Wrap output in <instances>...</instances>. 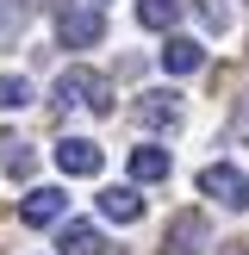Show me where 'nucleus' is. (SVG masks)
<instances>
[{"label":"nucleus","mask_w":249,"mask_h":255,"mask_svg":"<svg viewBox=\"0 0 249 255\" xmlns=\"http://www.w3.org/2000/svg\"><path fill=\"white\" fill-rule=\"evenodd\" d=\"M56 37H62V50H94L100 37H106L100 6H62L56 12Z\"/></svg>","instance_id":"4"},{"label":"nucleus","mask_w":249,"mask_h":255,"mask_svg":"<svg viewBox=\"0 0 249 255\" xmlns=\"http://www.w3.org/2000/svg\"><path fill=\"white\" fill-rule=\"evenodd\" d=\"M199 19H206V31H231V12H224L218 0H206V6H199Z\"/></svg>","instance_id":"16"},{"label":"nucleus","mask_w":249,"mask_h":255,"mask_svg":"<svg viewBox=\"0 0 249 255\" xmlns=\"http://www.w3.org/2000/svg\"><path fill=\"white\" fill-rule=\"evenodd\" d=\"M131 181L143 187V181H168V149L162 143H137L131 149Z\"/></svg>","instance_id":"10"},{"label":"nucleus","mask_w":249,"mask_h":255,"mask_svg":"<svg viewBox=\"0 0 249 255\" xmlns=\"http://www.w3.org/2000/svg\"><path fill=\"white\" fill-rule=\"evenodd\" d=\"M31 162H37V156H31V143H19V137L0 149V168H6V174H31Z\"/></svg>","instance_id":"14"},{"label":"nucleus","mask_w":249,"mask_h":255,"mask_svg":"<svg viewBox=\"0 0 249 255\" xmlns=\"http://www.w3.org/2000/svg\"><path fill=\"white\" fill-rule=\"evenodd\" d=\"M131 119L143 125V131H174V119H181V106H174V94H168V87H149V94H137Z\"/></svg>","instance_id":"6"},{"label":"nucleus","mask_w":249,"mask_h":255,"mask_svg":"<svg viewBox=\"0 0 249 255\" xmlns=\"http://www.w3.org/2000/svg\"><path fill=\"white\" fill-rule=\"evenodd\" d=\"M25 19H31V6H25V0H6V6H0V44H6L12 31H25Z\"/></svg>","instance_id":"15"},{"label":"nucleus","mask_w":249,"mask_h":255,"mask_svg":"<svg viewBox=\"0 0 249 255\" xmlns=\"http://www.w3.org/2000/svg\"><path fill=\"white\" fill-rule=\"evenodd\" d=\"M100 162H106V156H100V143H94V137H62V143H56V168L69 174V181H87V174H100Z\"/></svg>","instance_id":"5"},{"label":"nucleus","mask_w":249,"mask_h":255,"mask_svg":"<svg viewBox=\"0 0 249 255\" xmlns=\"http://www.w3.org/2000/svg\"><path fill=\"white\" fill-rule=\"evenodd\" d=\"M199 193L218 199L224 212H249V181L231 168V162H212V168H199Z\"/></svg>","instance_id":"3"},{"label":"nucleus","mask_w":249,"mask_h":255,"mask_svg":"<svg viewBox=\"0 0 249 255\" xmlns=\"http://www.w3.org/2000/svg\"><path fill=\"white\" fill-rule=\"evenodd\" d=\"M56 249H62V255H94V249H100V231H94L87 218H69L62 237H56Z\"/></svg>","instance_id":"11"},{"label":"nucleus","mask_w":249,"mask_h":255,"mask_svg":"<svg viewBox=\"0 0 249 255\" xmlns=\"http://www.w3.org/2000/svg\"><path fill=\"white\" fill-rule=\"evenodd\" d=\"M100 218L137 224V218H143V193H137V187H106V193H100Z\"/></svg>","instance_id":"9"},{"label":"nucleus","mask_w":249,"mask_h":255,"mask_svg":"<svg viewBox=\"0 0 249 255\" xmlns=\"http://www.w3.org/2000/svg\"><path fill=\"white\" fill-rule=\"evenodd\" d=\"M206 249H212L206 212H174L168 231H162V255H206Z\"/></svg>","instance_id":"2"},{"label":"nucleus","mask_w":249,"mask_h":255,"mask_svg":"<svg viewBox=\"0 0 249 255\" xmlns=\"http://www.w3.org/2000/svg\"><path fill=\"white\" fill-rule=\"evenodd\" d=\"M62 212H69V193H62V187H31L25 206H19V218L25 224H56Z\"/></svg>","instance_id":"7"},{"label":"nucleus","mask_w":249,"mask_h":255,"mask_svg":"<svg viewBox=\"0 0 249 255\" xmlns=\"http://www.w3.org/2000/svg\"><path fill=\"white\" fill-rule=\"evenodd\" d=\"M231 255H249V249H231Z\"/></svg>","instance_id":"17"},{"label":"nucleus","mask_w":249,"mask_h":255,"mask_svg":"<svg viewBox=\"0 0 249 255\" xmlns=\"http://www.w3.org/2000/svg\"><path fill=\"white\" fill-rule=\"evenodd\" d=\"M56 106H62V112H69V106H87V112H100V119H106V112H112V81L75 62V69L56 75Z\"/></svg>","instance_id":"1"},{"label":"nucleus","mask_w":249,"mask_h":255,"mask_svg":"<svg viewBox=\"0 0 249 255\" xmlns=\"http://www.w3.org/2000/svg\"><path fill=\"white\" fill-rule=\"evenodd\" d=\"M31 106V81L25 75H0V112H25Z\"/></svg>","instance_id":"13"},{"label":"nucleus","mask_w":249,"mask_h":255,"mask_svg":"<svg viewBox=\"0 0 249 255\" xmlns=\"http://www.w3.org/2000/svg\"><path fill=\"white\" fill-rule=\"evenodd\" d=\"M181 6H187V0H137V25H149V31H174Z\"/></svg>","instance_id":"12"},{"label":"nucleus","mask_w":249,"mask_h":255,"mask_svg":"<svg viewBox=\"0 0 249 255\" xmlns=\"http://www.w3.org/2000/svg\"><path fill=\"white\" fill-rule=\"evenodd\" d=\"M162 69L168 75H199L206 69V44H199V37H168V44H162Z\"/></svg>","instance_id":"8"}]
</instances>
